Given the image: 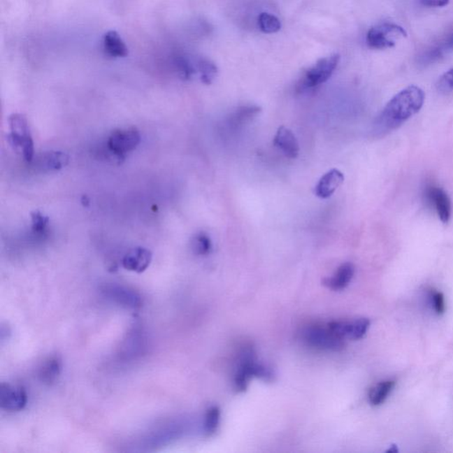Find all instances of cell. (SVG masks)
<instances>
[{
    "label": "cell",
    "instance_id": "obj_1",
    "mask_svg": "<svg viewBox=\"0 0 453 453\" xmlns=\"http://www.w3.org/2000/svg\"><path fill=\"white\" fill-rule=\"evenodd\" d=\"M425 102V93L418 86H408L387 103L378 118L382 129H394L419 112Z\"/></svg>",
    "mask_w": 453,
    "mask_h": 453
},
{
    "label": "cell",
    "instance_id": "obj_2",
    "mask_svg": "<svg viewBox=\"0 0 453 453\" xmlns=\"http://www.w3.org/2000/svg\"><path fill=\"white\" fill-rule=\"evenodd\" d=\"M8 123L10 145L16 151L21 152L27 162L31 163L35 158V149L28 119L22 113H13L10 115Z\"/></svg>",
    "mask_w": 453,
    "mask_h": 453
},
{
    "label": "cell",
    "instance_id": "obj_3",
    "mask_svg": "<svg viewBox=\"0 0 453 453\" xmlns=\"http://www.w3.org/2000/svg\"><path fill=\"white\" fill-rule=\"evenodd\" d=\"M301 338L306 345L324 351L338 352L345 346V340L334 334L328 325L308 326L303 329Z\"/></svg>",
    "mask_w": 453,
    "mask_h": 453
},
{
    "label": "cell",
    "instance_id": "obj_4",
    "mask_svg": "<svg viewBox=\"0 0 453 453\" xmlns=\"http://www.w3.org/2000/svg\"><path fill=\"white\" fill-rule=\"evenodd\" d=\"M405 38H408V33L401 26L384 22L369 29L366 43L371 48L384 50L394 48L399 40Z\"/></svg>",
    "mask_w": 453,
    "mask_h": 453
},
{
    "label": "cell",
    "instance_id": "obj_5",
    "mask_svg": "<svg viewBox=\"0 0 453 453\" xmlns=\"http://www.w3.org/2000/svg\"><path fill=\"white\" fill-rule=\"evenodd\" d=\"M141 142V136L138 129H119L113 131L106 141L108 152L117 161L124 159L128 153L134 151Z\"/></svg>",
    "mask_w": 453,
    "mask_h": 453
},
{
    "label": "cell",
    "instance_id": "obj_6",
    "mask_svg": "<svg viewBox=\"0 0 453 453\" xmlns=\"http://www.w3.org/2000/svg\"><path fill=\"white\" fill-rule=\"evenodd\" d=\"M339 61L340 55L336 53L319 59L316 64L309 69L303 76L299 87L301 89L314 88L327 82L334 73Z\"/></svg>",
    "mask_w": 453,
    "mask_h": 453
},
{
    "label": "cell",
    "instance_id": "obj_7",
    "mask_svg": "<svg viewBox=\"0 0 453 453\" xmlns=\"http://www.w3.org/2000/svg\"><path fill=\"white\" fill-rule=\"evenodd\" d=\"M28 396L24 388L19 385L2 384L0 386V406L8 412H19L24 409Z\"/></svg>",
    "mask_w": 453,
    "mask_h": 453
},
{
    "label": "cell",
    "instance_id": "obj_8",
    "mask_svg": "<svg viewBox=\"0 0 453 453\" xmlns=\"http://www.w3.org/2000/svg\"><path fill=\"white\" fill-rule=\"evenodd\" d=\"M328 326L340 338L359 340L368 332L371 321L368 319L361 318L352 322H329Z\"/></svg>",
    "mask_w": 453,
    "mask_h": 453
},
{
    "label": "cell",
    "instance_id": "obj_9",
    "mask_svg": "<svg viewBox=\"0 0 453 453\" xmlns=\"http://www.w3.org/2000/svg\"><path fill=\"white\" fill-rule=\"evenodd\" d=\"M255 361V352L252 348L243 350L234 376V388L236 391L244 392L247 389L250 380L253 378L252 364Z\"/></svg>",
    "mask_w": 453,
    "mask_h": 453
},
{
    "label": "cell",
    "instance_id": "obj_10",
    "mask_svg": "<svg viewBox=\"0 0 453 453\" xmlns=\"http://www.w3.org/2000/svg\"><path fill=\"white\" fill-rule=\"evenodd\" d=\"M428 201L434 206L439 219L443 223H447L452 215V205L449 196L444 189L431 185L426 189Z\"/></svg>",
    "mask_w": 453,
    "mask_h": 453
},
{
    "label": "cell",
    "instance_id": "obj_11",
    "mask_svg": "<svg viewBox=\"0 0 453 453\" xmlns=\"http://www.w3.org/2000/svg\"><path fill=\"white\" fill-rule=\"evenodd\" d=\"M345 181V175L340 170L333 168L326 173L321 179L319 180L317 185L315 186V195L319 199H329L336 192L342 183Z\"/></svg>",
    "mask_w": 453,
    "mask_h": 453
},
{
    "label": "cell",
    "instance_id": "obj_12",
    "mask_svg": "<svg viewBox=\"0 0 453 453\" xmlns=\"http://www.w3.org/2000/svg\"><path fill=\"white\" fill-rule=\"evenodd\" d=\"M152 259V252L143 247L131 250L122 259L123 268L127 271L143 273L148 268Z\"/></svg>",
    "mask_w": 453,
    "mask_h": 453
},
{
    "label": "cell",
    "instance_id": "obj_13",
    "mask_svg": "<svg viewBox=\"0 0 453 453\" xmlns=\"http://www.w3.org/2000/svg\"><path fill=\"white\" fill-rule=\"evenodd\" d=\"M274 145L289 159L299 154V145L294 133L285 126L280 127L274 138Z\"/></svg>",
    "mask_w": 453,
    "mask_h": 453
},
{
    "label": "cell",
    "instance_id": "obj_14",
    "mask_svg": "<svg viewBox=\"0 0 453 453\" xmlns=\"http://www.w3.org/2000/svg\"><path fill=\"white\" fill-rule=\"evenodd\" d=\"M36 168L41 171H58L69 164V157L63 152L52 151L44 152L33 159Z\"/></svg>",
    "mask_w": 453,
    "mask_h": 453
},
{
    "label": "cell",
    "instance_id": "obj_15",
    "mask_svg": "<svg viewBox=\"0 0 453 453\" xmlns=\"http://www.w3.org/2000/svg\"><path fill=\"white\" fill-rule=\"evenodd\" d=\"M355 266L351 262L342 264L331 278L323 280V285L332 291H341L349 285L354 276Z\"/></svg>",
    "mask_w": 453,
    "mask_h": 453
},
{
    "label": "cell",
    "instance_id": "obj_16",
    "mask_svg": "<svg viewBox=\"0 0 453 453\" xmlns=\"http://www.w3.org/2000/svg\"><path fill=\"white\" fill-rule=\"evenodd\" d=\"M261 108L258 106H241L229 116L228 123L233 129L240 128L252 121L261 113Z\"/></svg>",
    "mask_w": 453,
    "mask_h": 453
},
{
    "label": "cell",
    "instance_id": "obj_17",
    "mask_svg": "<svg viewBox=\"0 0 453 453\" xmlns=\"http://www.w3.org/2000/svg\"><path fill=\"white\" fill-rule=\"evenodd\" d=\"M104 48L109 56L115 58H123L129 55L124 41L115 31H110L105 35Z\"/></svg>",
    "mask_w": 453,
    "mask_h": 453
},
{
    "label": "cell",
    "instance_id": "obj_18",
    "mask_svg": "<svg viewBox=\"0 0 453 453\" xmlns=\"http://www.w3.org/2000/svg\"><path fill=\"white\" fill-rule=\"evenodd\" d=\"M62 371V363L59 358H48L39 368L38 378L43 384L52 385L58 380Z\"/></svg>",
    "mask_w": 453,
    "mask_h": 453
},
{
    "label": "cell",
    "instance_id": "obj_19",
    "mask_svg": "<svg viewBox=\"0 0 453 453\" xmlns=\"http://www.w3.org/2000/svg\"><path fill=\"white\" fill-rule=\"evenodd\" d=\"M395 385L396 382L392 380H387L375 385L368 393L369 403L374 406L382 405L391 394Z\"/></svg>",
    "mask_w": 453,
    "mask_h": 453
},
{
    "label": "cell",
    "instance_id": "obj_20",
    "mask_svg": "<svg viewBox=\"0 0 453 453\" xmlns=\"http://www.w3.org/2000/svg\"><path fill=\"white\" fill-rule=\"evenodd\" d=\"M192 247L196 255H208L212 251V240L205 232L196 233L192 238Z\"/></svg>",
    "mask_w": 453,
    "mask_h": 453
},
{
    "label": "cell",
    "instance_id": "obj_21",
    "mask_svg": "<svg viewBox=\"0 0 453 453\" xmlns=\"http://www.w3.org/2000/svg\"><path fill=\"white\" fill-rule=\"evenodd\" d=\"M220 417H221V411L218 406H211L208 409L204 419V432L206 436H211L217 431Z\"/></svg>",
    "mask_w": 453,
    "mask_h": 453
},
{
    "label": "cell",
    "instance_id": "obj_22",
    "mask_svg": "<svg viewBox=\"0 0 453 453\" xmlns=\"http://www.w3.org/2000/svg\"><path fill=\"white\" fill-rule=\"evenodd\" d=\"M196 69L201 73L202 82L208 85H211L214 81L218 72L217 66L206 59H199L196 62Z\"/></svg>",
    "mask_w": 453,
    "mask_h": 453
},
{
    "label": "cell",
    "instance_id": "obj_23",
    "mask_svg": "<svg viewBox=\"0 0 453 453\" xmlns=\"http://www.w3.org/2000/svg\"><path fill=\"white\" fill-rule=\"evenodd\" d=\"M258 24L261 31L266 34L278 32L282 27L279 19L268 13H262L259 15Z\"/></svg>",
    "mask_w": 453,
    "mask_h": 453
},
{
    "label": "cell",
    "instance_id": "obj_24",
    "mask_svg": "<svg viewBox=\"0 0 453 453\" xmlns=\"http://www.w3.org/2000/svg\"><path fill=\"white\" fill-rule=\"evenodd\" d=\"M252 376L266 382H272L275 380V373L271 366L256 361L252 364Z\"/></svg>",
    "mask_w": 453,
    "mask_h": 453
},
{
    "label": "cell",
    "instance_id": "obj_25",
    "mask_svg": "<svg viewBox=\"0 0 453 453\" xmlns=\"http://www.w3.org/2000/svg\"><path fill=\"white\" fill-rule=\"evenodd\" d=\"M32 231L36 234H43L49 224V217L43 215L41 212L34 211L31 213Z\"/></svg>",
    "mask_w": 453,
    "mask_h": 453
},
{
    "label": "cell",
    "instance_id": "obj_26",
    "mask_svg": "<svg viewBox=\"0 0 453 453\" xmlns=\"http://www.w3.org/2000/svg\"><path fill=\"white\" fill-rule=\"evenodd\" d=\"M175 65L178 75L182 80H189L196 71L194 66L185 58H180Z\"/></svg>",
    "mask_w": 453,
    "mask_h": 453
},
{
    "label": "cell",
    "instance_id": "obj_27",
    "mask_svg": "<svg viewBox=\"0 0 453 453\" xmlns=\"http://www.w3.org/2000/svg\"><path fill=\"white\" fill-rule=\"evenodd\" d=\"M438 91L444 93L453 92V68L449 69L439 78L438 85Z\"/></svg>",
    "mask_w": 453,
    "mask_h": 453
},
{
    "label": "cell",
    "instance_id": "obj_28",
    "mask_svg": "<svg viewBox=\"0 0 453 453\" xmlns=\"http://www.w3.org/2000/svg\"><path fill=\"white\" fill-rule=\"evenodd\" d=\"M431 298L436 314L439 315H444L446 308L444 294L442 292L432 291Z\"/></svg>",
    "mask_w": 453,
    "mask_h": 453
},
{
    "label": "cell",
    "instance_id": "obj_29",
    "mask_svg": "<svg viewBox=\"0 0 453 453\" xmlns=\"http://www.w3.org/2000/svg\"><path fill=\"white\" fill-rule=\"evenodd\" d=\"M422 4L429 8H444L449 4L450 0H421Z\"/></svg>",
    "mask_w": 453,
    "mask_h": 453
},
{
    "label": "cell",
    "instance_id": "obj_30",
    "mask_svg": "<svg viewBox=\"0 0 453 453\" xmlns=\"http://www.w3.org/2000/svg\"><path fill=\"white\" fill-rule=\"evenodd\" d=\"M446 46L448 48L453 49V35L448 39L447 43H446Z\"/></svg>",
    "mask_w": 453,
    "mask_h": 453
}]
</instances>
